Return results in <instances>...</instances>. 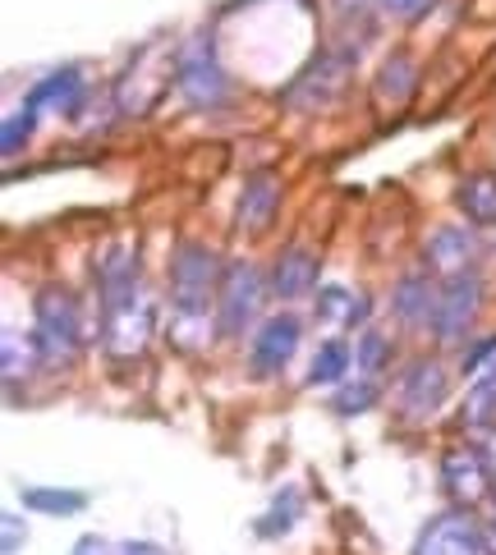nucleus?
<instances>
[{
  "instance_id": "obj_1",
  "label": "nucleus",
  "mask_w": 496,
  "mask_h": 555,
  "mask_svg": "<svg viewBox=\"0 0 496 555\" xmlns=\"http://www.w3.org/2000/svg\"><path fill=\"white\" fill-rule=\"evenodd\" d=\"M221 257L207 244H175L170 253V340L180 349H203L212 331V304L221 294Z\"/></svg>"
},
{
  "instance_id": "obj_2",
  "label": "nucleus",
  "mask_w": 496,
  "mask_h": 555,
  "mask_svg": "<svg viewBox=\"0 0 496 555\" xmlns=\"http://www.w3.org/2000/svg\"><path fill=\"white\" fill-rule=\"evenodd\" d=\"M156 326V304L143 285V275H129V281L102 285V345L111 359H138L152 340Z\"/></svg>"
},
{
  "instance_id": "obj_3",
  "label": "nucleus",
  "mask_w": 496,
  "mask_h": 555,
  "mask_svg": "<svg viewBox=\"0 0 496 555\" xmlns=\"http://www.w3.org/2000/svg\"><path fill=\"white\" fill-rule=\"evenodd\" d=\"M33 340H37V359L47 372H65L78 359L84 345V308L69 289L47 285L33 299Z\"/></svg>"
},
{
  "instance_id": "obj_4",
  "label": "nucleus",
  "mask_w": 496,
  "mask_h": 555,
  "mask_svg": "<svg viewBox=\"0 0 496 555\" xmlns=\"http://www.w3.org/2000/svg\"><path fill=\"white\" fill-rule=\"evenodd\" d=\"M175 74H180V47L148 42L129 61V69L120 74V83H115V106H120L125 115H148L170 92Z\"/></svg>"
},
{
  "instance_id": "obj_5",
  "label": "nucleus",
  "mask_w": 496,
  "mask_h": 555,
  "mask_svg": "<svg viewBox=\"0 0 496 555\" xmlns=\"http://www.w3.org/2000/svg\"><path fill=\"white\" fill-rule=\"evenodd\" d=\"M175 88H180V96H185L193 111H216V106H226V96H230V74L221 69V61H216L207 33H193L189 42L180 47V74H175Z\"/></svg>"
},
{
  "instance_id": "obj_6",
  "label": "nucleus",
  "mask_w": 496,
  "mask_h": 555,
  "mask_svg": "<svg viewBox=\"0 0 496 555\" xmlns=\"http://www.w3.org/2000/svg\"><path fill=\"white\" fill-rule=\"evenodd\" d=\"M267 304V281L253 262H230L221 275V294H216V331L226 340H240V335L257 322V312Z\"/></svg>"
},
{
  "instance_id": "obj_7",
  "label": "nucleus",
  "mask_w": 496,
  "mask_h": 555,
  "mask_svg": "<svg viewBox=\"0 0 496 555\" xmlns=\"http://www.w3.org/2000/svg\"><path fill=\"white\" fill-rule=\"evenodd\" d=\"M354 61H359V51H327V55H317V61H313V65L281 92V96H285V106H290V111H300V115L327 111L335 96L345 92Z\"/></svg>"
},
{
  "instance_id": "obj_8",
  "label": "nucleus",
  "mask_w": 496,
  "mask_h": 555,
  "mask_svg": "<svg viewBox=\"0 0 496 555\" xmlns=\"http://www.w3.org/2000/svg\"><path fill=\"white\" fill-rule=\"evenodd\" d=\"M479 308H483V281L473 271H460L436 289V312H432V335L436 345H460L469 340L473 322H479Z\"/></svg>"
},
{
  "instance_id": "obj_9",
  "label": "nucleus",
  "mask_w": 496,
  "mask_h": 555,
  "mask_svg": "<svg viewBox=\"0 0 496 555\" xmlns=\"http://www.w3.org/2000/svg\"><path fill=\"white\" fill-rule=\"evenodd\" d=\"M414 555H487V538L469 509H442L414 538Z\"/></svg>"
},
{
  "instance_id": "obj_10",
  "label": "nucleus",
  "mask_w": 496,
  "mask_h": 555,
  "mask_svg": "<svg viewBox=\"0 0 496 555\" xmlns=\"http://www.w3.org/2000/svg\"><path fill=\"white\" fill-rule=\"evenodd\" d=\"M442 487H446V495L460 509H479L492 495V487H496L483 446H455V450H446L442 454Z\"/></svg>"
},
{
  "instance_id": "obj_11",
  "label": "nucleus",
  "mask_w": 496,
  "mask_h": 555,
  "mask_svg": "<svg viewBox=\"0 0 496 555\" xmlns=\"http://www.w3.org/2000/svg\"><path fill=\"white\" fill-rule=\"evenodd\" d=\"M300 340H304V322H300L294 312L267 317V322L253 331V345H249V367H253V376H276V372H281V367L294 359Z\"/></svg>"
},
{
  "instance_id": "obj_12",
  "label": "nucleus",
  "mask_w": 496,
  "mask_h": 555,
  "mask_svg": "<svg viewBox=\"0 0 496 555\" xmlns=\"http://www.w3.org/2000/svg\"><path fill=\"white\" fill-rule=\"evenodd\" d=\"M446 395H450V376H446V367L436 359H419V363L405 367V376H400V409H405V418H414V423L432 418V413L446 404Z\"/></svg>"
},
{
  "instance_id": "obj_13",
  "label": "nucleus",
  "mask_w": 496,
  "mask_h": 555,
  "mask_svg": "<svg viewBox=\"0 0 496 555\" xmlns=\"http://www.w3.org/2000/svg\"><path fill=\"white\" fill-rule=\"evenodd\" d=\"M473 257H479V234L465 225H436L423 244V267L446 275V281L460 271H473Z\"/></svg>"
},
{
  "instance_id": "obj_14",
  "label": "nucleus",
  "mask_w": 496,
  "mask_h": 555,
  "mask_svg": "<svg viewBox=\"0 0 496 555\" xmlns=\"http://www.w3.org/2000/svg\"><path fill=\"white\" fill-rule=\"evenodd\" d=\"M276 211H281V180H276L271 170L249 175V184L240 193V211H234V225L249 230V234H267Z\"/></svg>"
},
{
  "instance_id": "obj_15",
  "label": "nucleus",
  "mask_w": 496,
  "mask_h": 555,
  "mask_svg": "<svg viewBox=\"0 0 496 555\" xmlns=\"http://www.w3.org/2000/svg\"><path fill=\"white\" fill-rule=\"evenodd\" d=\"M24 106H33L37 115H42V111L78 115V106H84V74H78L74 65H65V69H51V74H42V78H37V83L28 88Z\"/></svg>"
},
{
  "instance_id": "obj_16",
  "label": "nucleus",
  "mask_w": 496,
  "mask_h": 555,
  "mask_svg": "<svg viewBox=\"0 0 496 555\" xmlns=\"http://www.w3.org/2000/svg\"><path fill=\"white\" fill-rule=\"evenodd\" d=\"M317 271H322V262H317V253L313 248H285L281 253V262H276V271H271V289H276V299H285V304H294V299H308V294L317 289Z\"/></svg>"
},
{
  "instance_id": "obj_17",
  "label": "nucleus",
  "mask_w": 496,
  "mask_h": 555,
  "mask_svg": "<svg viewBox=\"0 0 496 555\" xmlns=\"http://www.w3.org/2000/svg\"><path fill=\"white\" fill-rule=\"evenodd\" d=\"M391 308L405 326H432V312H436V289H432V275L428 271H409L400 285L391 294Z\"/></svg>"
},
{
  "instance_id": "obj_18",
  "label": "nucleus",
  "mask_w": 496,
  "mask_h": 555,
  "mask_svg": "<svg viewBox=\"0 0 496 555\" xmlns=\"http://www.w3.org/2000/svg\"><path fill=\"white\" fill-rule=\"evenodd\" d=\"M368 312H372L368 294H349L345 285L317 289V304H313V317H317L322 326H364Z\"/></svg>"
},
{
  "instance_id": "obj_19",
  "label": "nucleus",
  "mask_w": 496,
  "mask_h": 555,
  "mask_svg": "<svg viewBox=\"0 0 496 555\" xmlns=\"http://www.w3.org/2000/svg\"><path fill=\"white\" fill-rule=\"evenodd\" d=\"M414 88H419V65H414L405 51H395V55L382 61V74H377V83H372V102L382 111L386 106H405Z\"/></svg>"
},
{
  "instance_id": "obj_20",
  "label": "nucleus",
  "mask_w": 496,
  "mask_h": 555,
  "mask_svg": "<svg viewBox=\"0 0 496 555\" xmlns=\"http://www.w3.org/2000/svg\"><path fill=\"white\" fill-rule=\"evenodd\" d=\"M18 501L28 514H51V519H74L88 509V491L74 487H18Z\"/></svg>"
},
{
  "instance_id": "obj_21",
  "label": "nucleus",
  "mask_w": 496,
  "mask_h": 555,
  "mask_svg": "<svg viewBox=\"0 0 496 555\" xmlns=\"http://www.w3.org/2000/svg\"><path fill=\"white\" fill-rule=\"evenodd\" d=\"M455 203H460L465 221L473 230H492L496 225V175H469L455 193Z\"/></svg>"
},
{
  "instance_id": "obj_22",
  "label": "nucleus",
  "mask_w": 496,
  "mask_h": 555,
  "mask_svg": "<svg viewBox=\"0 0 496 555\" xmlns=\"http://www.w3.org/2000/svg\"><path fill=\"white\" fill-rule=\"evenodd\" d=\"M460 418H465L469 431H492L496 427V359L483 367V376L465 395V413H460Z\"/></svg>"
},
{
  "instance_id": "obj_23",
  "label": "nucleus",
  "mask_w": 496,
  "mask_h": 555,
  "mask_svg": "<svg viewBox=\"0 0 496 555\" xmlns=\"http://www.w3.org/2000/svg\"><path fill=\"white\" fill-rule=\"evenodd\" d=\"M349 363H354L349 345H345V340H327L322 349L313 353V367H308L304 382H308V386H335V382H345Z\"/></svg>"
},
{
  "instance_id": "obj_24",
  "label": "nucleus",
  "mask_w": 496,
  "mask_h": 555,
  "mask_svg": "<svg viewBox=\"0 0 496 555\" xmlns=\"http://www.w3.org/2000/svg\"><path fill=\"white\" fill-rule=\"evenodd\" d=\"M0 349H5V390H10V400H18V376H28L33 367H42V359H37V340L28 335V340L18 345V331H5Z\"/></svg>"
},
{
  "instance_id": "obj_25",
  "label": "nucleus",
  "mask_w": 496,
  "mask_h": 555,
  "mask_svg": "<svg viewBox=\"0 0 496 555\" xmlns=\"http://www.w3.org/2000/svg\"><path fill=\"white\" fill-rule=\"evenodd\" d=\"M300 514H304V495H300V487H285V491L271 501L267 519H257V538H285V532L300 524Z\"/></svg>"
},
{
  "instance_id": "obj_26",
  "label": "nucleus",
  "mask_w": 496,
  "mask_h": 555,
  "mask_svg": "<svg viewBox=\"0 0 496 555\" xmlns=\"http://www.w3.org/2000/svg\"><path fill=\"white\" fill-rule=\"evenodd\" d=\"M354 367H364V376H377L382 367H391V340L382 331H359V340H354Z\"/></svg>"
},
{
  "instance_id": "obj_27",
  "label": "nucleus",
  "mask_w": 496,
  "mask_h": 555,
  "mask_svg": "<svg viewBox=\"0 0 496 555\" xmlns=\"http://www.w3.org/2000/svg\"><path fill=\"white\" fill-rule=\"evenodd\" d=\"M377 404V382L372 376H364V382H354V386H341L335 390V400H331V409L341 413V418H349V413H368Z\"/></svg>"
},
{
  "instance_id": "obj_28",
  "label": "nucleus",
  "mask_w": 496,
  "mask_h": 555,
  "mask_svg": "<svg viewBox=\"0 0 496 555\" xmlns=\"http://www.w3.org/2000/svg\"><path fill=\"white\" fill-rule=\"evenodd\" d=\"M377 5H382L386 18H419L436 5V0H377Z\"/></svg>"
},
{
  "instance_id": "obj_29",
  "label": "nucleus",
  "mask_w": 496,
  "mask_h": 555,
  "mask_svg": "<svg viewBox=\"0 0 496 555\" xmlns=\"http://www.w3.org/2000/svg\"><path fill=\"white\" fill-rule=\"evenodd\" d=\"M0 524H5V538H0V551H5V555H18V551H24V542H28V528L18 524V514H5Z\"/></svg>"
},
{
  "instance_id": "obj_30",
  "label": "nucleus",
  "mask_w": 496,
  "mask_h": 555,
  "mask_svg": "<svg viewBox=\"0 0 496 555\" xmlns=\"http://www.w3.org/2000/svg\"><path fill=\"white\" fill-rule=\"evenodd\" d=\"M69 555H115V546L106 538H97V532H88V538H78Z\"/></svg>"
},
{
  "instance_id": "obj_31",
  "label": "nucleus",
  "mask_w": 496,
  "mask_h": 555,
  "mask_svg": "<svg viewBox=\"0 0 496 555\" xmlns=\"http://www.w3.org/2000/svg\"><path fill=\"white\" fill-rule=\"evenodd\" d=\"M115 555H170L166 546H156V542H143V538H138V542H120V546H115Z\"/></svg>"
},
{
  "instance_id": "obj_32",
  "label": "nucleus",
  "mask_w": 496,
  "mask_h": 555,
  "mask_svg": "<svg viewBox=\"0 0 496 555\" xmlns=\"http://www.w3.org/2000/svg\"><path fill=\"white\" fill-rule=\"evenodd\" d=\"M492 353H496V335H492V340H487V345H479V349H469V359H465V372H483V363L492 359Z\"/></svg>"
},
{
  "instance_id": "obj_33",
  "label": "nucleus",
  "mask_w": 496,
  "mask_h": 555,
  "mask_svg": "<svg viewBox=\"0 0 496 555\" xmlns=\"http://www.w3.org/2000/svg\"><path fill=\"white\" fill-rule=\"evenodd\" d=\"M483 454H487V464H492V478H496V427H492V436H487V446H483Z\"/></svg>"
},
{
  "instance_id": "obj_34",
  "label": "nucleus",
  "mask_w": 496,
  "mask_h": 555,
  "mask_svg": "<svg viewBox=\"0 0 496 555\" xmlns=\"http://www.w3.org/2000/svg\"><path fill=\"white\" fill-rule=\"evenodd\" d=\"M364 5V0H341V10H359Z\"/></svg>"
}]
</instances>
